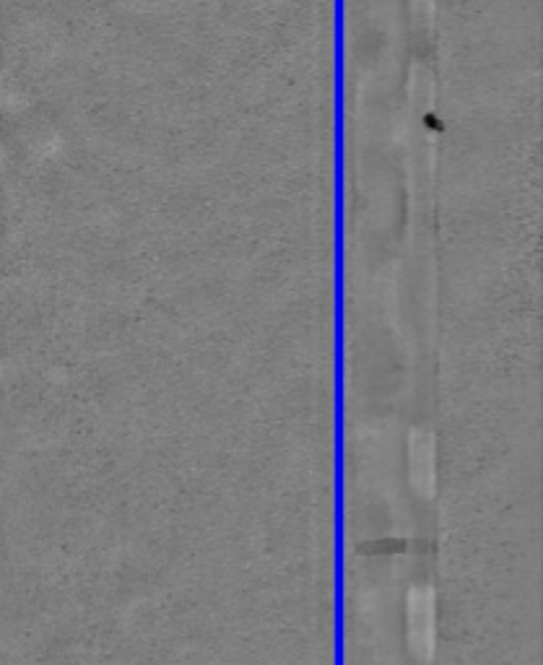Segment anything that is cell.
Listing matches in <instances>:
<instances>
[{
	"label": "cell",
	"mask_w": 543,
	"mask_h": 665,
	"mask_svg": "<svg viewBox=\"0 0 543 665\" xmlns=\"http://www.w3.org/2000/svg\"><path fill=\"white\" fill-rule=\"evenodd\" d=\"M411 481L421 497L435 489V435L429 429H416L411 435Z\"/></svg>",
	"instance_id": "7a4b0ae2"
},
{
	"label": "cell",
	"mask_w": 543,
	"mask_h": 665,
	"mask_svg": "<svg viewBox=\"0 0 543 665\" xmlns=\"http://www.w3.org/2000/svg\"><path fill=\"white\" fill-rule=\"evenodd\" d=\"M408 619H411V645L414 653L427 661L435 647V598L431 590H414L408 601Z\"/></svg>",
	"instance_id": "6da1fadb"
}]
</instances>
